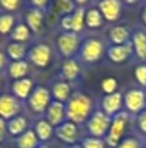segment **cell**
Wrapping results in <instances>:
<instances>
[{"label":"cell","instance_id":"8992f818","mask_svg":"<svg viewBox=\"0 0 146 148\" xmlns=\"http://www.w3.org/2000/svg\"><path fill=\"white\" fill-rule=\"evenodd\" d=\"M110 125H111V117L105 114L101 109H97L92 113V116L85 122V129H87L89 136L105 139V136L109 133Z\"/></svg>","mask_w":146,"mask_h":148},{"label":"cell","instance_id":"5b68a950","mask_svg":"<svg viewBox=\"0 0 146 148\" xmlns=\"http://www.w3.org/2000/svg\"><path fill=\"white\" fill-rule=\"evenodd\" d=\"M123 108L124 112L129 116H139L146 109V95L145 90L141 87L129 88L123 94Z\"/></svg>","mask_w":146,"mask_h":148},{"label":"cell","instance_id":"7c38bea8","mask_svg":"<svg viewBox=\"0 0 146 148\" xmlns=\"http://www.w3.org/2000/svg\"><path fill=\"white\" fill-rule=\"evenodd\" d=\"M101 110L111 118L123 112V94L116 91L110 95H103L101 99Z\"/></svg>","mask_w":146,"mask_h":148},{"label":"cell","instance_id":"d6986e66","mask_svg":"<svg viewBox=\"0 0 146 148\" xmlns=\"http://www.w3.org/2000/svg\"><path fill=\"white\" fill-rule=\"evenodd\" d=\"M51 95H52V100L66 104V101L72 95L71 84H70L69 82L64 81V79L54 82L51 88Z\"/></svg>","mask_w":146,"mask_h":148},{"label":"cell","instance_id":"2e32d148","mask_svg":"<svg viewBox=\"0 0 146 148\" xmlns=\"http://www.w3.org/2000/svg\"><path fill=\"white\" fill-rule=\"evenodd\" d=\"M44 18H45V13L31 7H28L25 13V23L31 30V33L35 34V35H39L43 31Z\"/></svg>","mask_w":146,"mask_h":148},{"label":"cell","instance_id":"f6af8a7d","mask_svg":"<svg viewBox=\"0 0 146 148\" xmlns=\"http://www.w3.org/2000/svg\"><path fill=\"white\" fill-rule=\"evenodd\" d=\"M144 148H146V146H145V147H144Z\"/></svg>","mask_w":146,"mask_h":148},{"label":"cell","instance_id":"7bdbcfd3","mask_svg":"<svg viewBox=\"0 0 146 148\" xmlns=\"http://www.w3.org/2000/svg\"><path fill=\"white\" fill-rule=\"evenodd\" d=\"M0 87H1V75H0Z\"/></svg>","mask_w":146,"mask_h":148},{"label":"cell","instance_id":"4fadbf2b","mask_svg":"<svg viewBox=\"0 0 146 148\" xmlns=\"http://www.w3.org/2000/svg\"><path fill=\"white\" fill-rule=\"evenodd\" d=\"M133 31H132L131 26L126 25V23H118V25L111 26L107 31L110 46H122V44L129 43Z\"/></svg>","mask_w":146,"mask_h":148},{"label":"cell","instance_id":"4316f807","mask_svg":"<svg viewBox=\"0 0 146 148\" xmlns=\"http://www.w3.org/2000/svg\"><path fill=\"white\" fill-rule=\"evenodd\" d=\"M9 36L12 42L27 44L31 40V38H32V33H31V30L27 27V25L25 22H20V23H16L14 29L12 30Z\"/></svg>","mask_w":146,"mask_h":148},{"label":"cell","instance_id":"60d3db41","mask_svg":"<svg viewBox=\"0 0 146 148\" xmlns=\"http://www.w3.org/2000/svg\"><path fill=\"white\" fill-rule=\"evenodd\" d=\"M67 148H82V146L79 143H76V144H72V146H67Z\"/></svg>","mask_w":146,"mask_h":148},{"label":"cell","instance_id":"44dd1931","mask_svg":"<svg viewBox=\"0 0 146 148\" xmlns=\"http://www.w3.org/2000/svg\"><path fill=\"white\" fill-rule=\"evenodd\" d=\"M32 131L35 133L36 138L39 139L40 143L51 140V138L54 135V127L45 120V118H38L34 122Z\"/></svg>","mask_w":146,"mask_h":148},{"label":"cell","instance_id":"d4e9b609","mask_svg":"<svg viewBox=\"0 0 146 148\" xmlns=\"http://www.w3.org/2000/svg\"><path fill=\"white\" fill-rule=\"evenodd\" d=\"M85 10H87V7H84V5H76L75 10L71 13V33L80 34L82 35V33L84 31Z\"/></svg>","mask_w":146,"mask_h":148},{"label":"cell","instance_id":"9c48e42d","mask_svg":"<svg viewBox=\"0 0 146 148\" xmlns=\"http://www.w3.org/2000/svg\"><path fill=\"white\" fill-rule=\"evenodd\" d=\"M97 8L100 9L105 22L113 23L118 22L123 14V3L120 0H101L97 3Z\"/></svg>","mask_w":146,"mask_h":148},{"label":"cell","instance_id":"ac0fdd59","mask_svg":"<svg viewBox=\"0 0 146 148\" xmlns=\"http://www.w3.org/2000/svg\"><path fill=\"white\" fill-rule=\"evenodd\" d=\"M61 77L64 81L66 82H75L82 74V68H80V62L76 59H67L62 62L61 69H59Z\"/></svg>","mask_w":146,"mask_h":148},{"label":"cell","instance_id":"603a6c76","mask_svg":"<svg viewBox=\"0 0 146 148\" xmlns=\"http://www.w3.org/2000/svg\"><path fill=\"white\" fill-rule=\"evenodd\" d=\"M28 52V47L25 43H18V42H9L5 48V55L8 59L12 61H20V60H26Z\"/></svg>","mask_w":146,"mask_h":148},{"label":"cell","instance_id":"d590c367","mask_svg":"<svg viewBox=\"0 0 146 148\" xmlns=\"http://www.w3.org/2000/svg\"><path fill=\"white\" fill-rule=\"evenodd\" d=\"M51 4L52 3L48 1V0H31V1L28 3V7L35 8V9H39L45 13L47 10L51 8Z\"/></svg>","mask_w":146,"mask_h":148},{"label":"cell","instance_id":"1f68e13d","mask_svg":"<svg viewBox=\"0 0 146 148\" xmlns=\"http://www.w3.org/2000/svg\"><path fill=\"white\" fill-rule=\"evenodd\" d=\"M80 146H82V148H107L105 139L95 138V136H89V135L83 138Z\"/></svg>","mask_w":146,"mask_h":148},{"label":"cell","instance_id":"e0dca14e","mask_svg":"<svg viewBox=\"0 0 146 148\" xmlns=\"http://www.w3.org/2000/svg\"><path fill=\"white\" fill-rule=\"evenodd\" d=\"M45 120L51 123L53 127H57L61 123L66 121V109H65V104L59 101H54L52 100L49 107L45 110Z\"/></svg>","mask_w":146,"mask_h":148},{"label":"cell","instance_id":"ee69618b","mask_svg":"<svg viewBox=\"0 0 146 148\" xmlns=\"http://www.w3.org/2000/svg\"><path fill=\"white\" fill-rule=\"evenodd\" d=\"M145 95H146V88H145Z\"/></svg>","mask_w":146,"mask_h":148},{"label":"cell","instance_id":"7402d4cb","mask_svg":"<svg viewBox=\"0 0 146 148\" xmlns=\"http://www.w3.org/2000/svg\"><path fill=\"white\" fill-rule=\"evenodd\" d=\"M7 129L8 134L10 136L17 138V136L22 135L23 133H26L30 129L28 127V120L23 114H18L7 121Z\"/></svg>","mask_w":146,"mask_h":148},{"label":"cell","instance_id":"5bb4252c","mask_svg":"<svg viewBox=\"0 0 146 148\" xmlns=\"http://www.w3.org/2000/svg\"><path fill=\"white\" fill-rule=\"evenodd\" d=\"M106 55L113 64L122 65L126 64L133 56V48H132L131 42L122 44V46H109L106 49Z\"/></svg>","mask_w":146,"mask_h":148},{"label":"cell","instance_id":"ab89813d","mask_svg":"<svg viewBox=\"0 0 146 148\" xmlns=\"http://www.w3.org/2000/svg\"><path fill=\"white\" fill-rule=\"evenodd\" d=\"M140 20H141L142 25L146 27V3L142 5V8H141V12H140Z\"/></svg>","mask_w":146,"mask_h":148},{"label":"cell","instance_id":"ba28073f","mask_svg":"<svg viewBox=\"0 0 146 148\" xmlns=\"http://www.w3.org/2000/svg\"><path fill=\"white\" fill-rule=\"evenodd\" d=\"M27 62H31L39 69H45L51 65L53 59V49L47 43H35L28 48Z\"/></svg>","mask_w":146,"mask_h":148},{"label":"cell","instance_id":"836d02e7","mask_svg":"<svg viewBox=\"0 0 146 148\" xmlns=\"http://www.w3.org/2000/svg\"><path fill=\"white\" fill-rule=\"evenodd\" d=\"M144 143L140 138L137 136H131L127 135L126 138H123V140L118 144L116 148H144Z\"/></svg>","mask_w":146,"mask_h":148},{"label":"cell","instance_id":"4dcf8cb0","mask_svg":"<svg viewBox=\"0 0 146 148\" xmlns=\"http://www.w3.org/2000/svg\"><path fill=\"white\" fill-rule=\"evenodd\" d=\"M101 91L105 95H110L118 91V79L115 77H105L100 82Z\"/></svg>","mask_w":146,"mask_h":148},{"label":"cell","instance_id":"bcb514c9","mask_svg":"<svg viewBox=\"0 0 146 148\" xmlns=\"http://www.w3.org/2000/svg\"><path fill=\"white\" fill-rule=\"evenodd\" d=\"M0 148H1V146H0Z\"/></svg>","mask_w":146,"mask_h":148},{"label":"cell","instance_id":"cb8c5ba5","mask_svg":"<svg viewBox=\"0 0 146 148\" xmlns=\"http://www.w3.org/2000/svg\"><path fill=\"white\" fill-rule=\"evenodd\" d=\"M85 27L89 29V30H97V29H101L105 23V20H103L102 14H101L100 9L96 7H89L85 10Z\"/></svg>","mask_w":146,"mask_h":148},{"label":"cell","instance_id":"277c9868","mask_svg":"<svg viewBox=\"0 0 146 148\" xmlns=\"http://www.w3.org/2000/svg\"><path fill=\"white\" fill-rule=\"evenodd\" d=\"M106 53V44L98 38H87L79 49V57L83 62L92 65L98 62Z\"/></svg>","mask_w":146,"mask_h":148},{"label":"cell","instance_id":"8d00e7d4","mask_svg":"<svg viewBox=\"0 0 146 148\" xmlns=\"http://www.w3.org/2000/svg\"><path fill=\"white\" fill-rule=\"evenodd\" d=\"M136 126H137V130H139L142 135H146V109L137 116Z\"/></svg>","mask_w":146,"mask_h":148},{"label":"cell","instance_id":"9a60e30c","mask_svg":"<svg viewBox=\"0 0 146 148\" xmlns=\"http://www.w3.org/2000/svg\"><path fill=\"white\" fill-rule=\"evenodd\" d=\"M35 83L31 78L26 77V78H21L17 81H13L10 84V94L18 99L20 101H26L28 99V96L31 95Z\"/></svg>","mask_w":146,"mask_h":148},{"label":"cell","instance_id":"3957f363","mask_svg":"<svg viewBox=\"0 0 146 148\" xmlns=\"http://www.w3.org/2000/svg\"><path fill=\"white\" fill-rule=\"evenodd\" d=\"M83 43V38L80 34L75 33H61L56 38V47L58 53L64 57L65 60L74 59L75 55L79 53L80 46Z\"/></svg>","mask_w":146,"mask_h":148},{"label":"cell","instance_id":"ffe728a7","mask_svg":"<svg viewBox=\"0 0 146 148\" xmlns=\"http://www.w3.org/2000/svg\"><path fill=\"white\" fill-rule=\"evenodd\" d=\"M131 44L133 48V55L142 62L146 61V31L136 30L131 38Z\"/></svg>","mask_w":146,"mask_h":148},{"label":"cell","instance_id":"484cf974","mask_svg":"<svg viewBox=\"0 0 146 148\" xmlns=\"http://www.w3.org/2000/svg\"><path fill=\"white\" fill-rule=\"evenodd\" d=\"M28 65L27 60H20V61H10L8 64V74L13 81H17L21 78H26L28 74Z\"/></svg>","mask_w":146,"mask_h":148},{"label":"cell","instance_id":"8fae6325","mask_svg":"<svg viewBox=\"0 0 146 148\" xmlns=\"http://www.w3.org/2000/svg\"><path fill=\"white\" fill-rule=\"evenodd\" d=\"M22 105L18 99H16L12 94L0 95V117L8 121L16 116L21 114Z\"/></svg>","mask_w":146,"mask_h":148},{"label":"cell","instance_id":"e575fe53","mask_svg":"<svg viewBox=\"0 0 146 148\" xmlns=\"http://www.w3.org/2000/svg\"><path fill=\"white\" fill-rule=\"evenodd\" d=\"M22 3L20 0H0V8L5 13H14L21 8Z\"/></svg>","mask_w":146,"mask_h":148},{"label":"cell","instance_id":"30bf717a","mask_svg":"<svg viewBox=\"0 0 146 148\" xmlns=\"http://www.w3.org/2000/svg\"><path fill=\"white\" fill-rule=\"evenodd\" d=\"M54 135L59 142L67 144V146L76 144L78 139H79V126L66 120L64 123L54 127Z\"/></svg>","mask_w":146,"mask_h":148},{"label":"cell","instance_id":"52a82bcc","mask_svg":"<svg viewBox=\"0 0 146 148\" xmlns=\"http://www.w3.org/2000/svg\"><path fill=\"white\" fill-rule=\"evenodd\" d=\"M27 101V107L35 114H44L47 110V108L49 107L52 101V95H51V90L47 88L45 86H38L34 87L31 95L28 96Z\"/></svg>","mask_w":146,"mask_h":148},{"label":"cell","instance_id":"b9f144b4","mask_svg":"<svg viewBox=\"0 0 146 148\" xmlns=\"http://www.w3.org/2000/svg\"><path fill=\"white\" fill-rule=\"evenodd\" d=\"M38 148H49L48 146H45V144H40V146H39Z\"/></svg>","mask_w":146,"mask_h":148},{"label":"cell","instance_id":"f546056e","mask_svg":"<svg viewBox=\"0 0 146 148\" xmlns=\"http://www.w3.org/2000/svg\"><path fill=\"white\" fill-rule=\"evenodd\" d=\"M16 17L12 13H0V35H10L16 26Z\"/></svg>","mask_w":146,"mask_h":148},{"label":"cell","instance_id":"f35d334b","mask_svg":"<svg viewBox=\"0 0 146 148\" xmlns=\"http://www.w3.org/2000/svg\"><path fill=\"white\" fill-rule=\"evenodd\" d=\"M7 65H8V57H7V55H5V52L0 51V72H1V70L4 69Z\"/></svg>","mask_w":146,"mask_h":148},{"label":"cell","instance_id":"6da1fadb","mask_svg":"<svg viewBox=\"0 0 146 148\" xmlns=\"http://www.w3.org/2000/svg\"><path fill=\"white\" fill-rule=\"evenodd\" d=\"M66 109V120L74 122L75 125H84L88 118L92 116L93 110V100L85 92H72L70 99L65 104Z\"/></svg>","mask_w":146,"mask_h":148},{"label":"cell","instance_id":"7a4b0ae2","mask_svg":"<svg viewBox=\"0 0 146 148\" xmlns=\"http://www.w3.org/2000/svg\"><path fill=\"white\" fill-rule=\"evenodd\" d=\"M129 120H131V116L124 110L111 118L110 129H109L107 135L105 136V142L107 147L116 148L118 144L123 140V138H126V131L128 129Z\"/></svg>","mask_w":146,"mask_h":148},{"label":"cell","instance_id":"74e56055","mask_svg":"<svg viewBox=\"0 0 146 148\" xmlns=\"http://www.w3.org/2000/svg\"><path fill=\"white\" fill-rule=\"evenodd\" d=\"M8 135V129H7V121L3 120L1 117H0V144L3 143V142L5 140V138H7Z\"/></svg>","mask_w":146,"mask_h":148},{"label":"cell","instance_id":"83f0119b","mask_svg":"<svg viewBox=\"0 0 146 148\" xmlns=\"http://www.w3.org/2000/svg\"><path fill=\"white\" fill-rule=\"evenodd\" d=\"M14 144L16 148H38L40 146V142L36 138L32 129H28L22 135L14 138Z\"/></svg>","mask_w":146,"mask_h":148},{"label":"cell","instance_id":"d6a6232c","mask_svg":"<svg viewBox=\"0 0 146 148\" xmlns=\"http://www.w3.org/2000/svg\"><path fill=\"white\" fill-rule=\"evenodd\" d=\"M133 75L136 82L140 84L141 88H146V64L141 62V64H137L133 69Z\"/></svg>","mask_w":146,"mask_h":148},{"label":"cell","instance_id":"f1b7e54d","mask_svg":"<svg viewBox=\"0 0 146 148\" xmlns=\"http://www.w3.org/2000/svg\"><path fill=\"white\" fill-rule=\"evenodd\" d=\"M51 8L53 9L54 13H57L59 17H62V16L71 14L76 8V3L71 1V0H57V1L52 3Z\"/></svg>","mask_w":146,"mask_h":148}]
</instances>
